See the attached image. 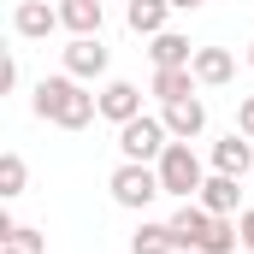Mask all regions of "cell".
<instances>
[{
  "label": "cell",
  "mask_w": 254,
  "mask_h": 254,
  "mask_svg": "<svg viewBox=\"0 0 254 254\" xmlns=\"http://www.w3.org/2000/svg\"><path fill=\"white\" fill-rule=\"evenodd\" d=\"M30 107H36V119H48V125H60V130H89L95 119H101V95H89L83 77H71V71L42 77Z\"/></svg>",
  "instance_id": "6da1fadb"
},
{
  "label": "cell",
  "mask_w": 254,
  "mask_h": 254,
  "mask_svg": "<svg viewBox=\"0 0 254 254\" xmlns=\"http://www.w3.org/2000/svg\"><path fill=\"white\" fill-rule=\"evenodd\" d=\"M107 190H113V201H119V207L142 213L148 201H160V195H166V184H160V166H142V160H119V172L107 178Z\"/></svg>",
  "instance_id": "7a4b0ae2"
},
{
  "label": "cell",
  "mask_w": 254,
  "mask_h": 254,
  "mask_svg": "<svg viewBox=\"0 0 254 254\" xmlns=\"http://www.w3.org/2000/svg\"><path fill=\"white\" fill-rule=\"evenodd\" d=\"M160 184H166V195H178V201H195L201 195V184H207V172H201V154H195L190 142H172L160 160Z\"/></svg>",
  "instance_id": "3957f363"
},
{
  "label": "cell",
  "mask_w": 254,
  "mask_h": 254,
  "mask_svg": "<svg viewBox=\"0 0 254 254\" xmlns=\"http://www.w3.org/2000/svg\"><path fill=\"white\" fill-rule=\"evenodd\" d=\"M166 148H172V130H166V119H154V113H142V119L119 125V154H125V160H142V166H154Z\"/></svg>",
  "instance_id": "277c9868"
},
{
  "label": "cell",
  "mask_w": 254,
  "mask_h": 254,
  "mask_svg": "<svg viewBox=\"0 0 254 254\" xmlns=\"http://www.w3.org/2000/svg\"><path fill=\"white\" fill-rule=\"evenodd\" d=\"M107 65H113V54L101 48V36H71V42H65V71H71V77L95 83V77H107Z\"/></svg>",
  "instance_id": "5b68a950"
},
{
  "label": "cell",
  "mask_w": 254,
  "mask_h": 254,
  "mask_svg": "<svg viewBox=\"0 0 254 254\" xmlns=\"http://www.w3.org/2000/svg\"><path fill=\"white\" fill-rule=\"evenodd\" d=\"M12 30H18L24 42H48L65 24H60V6H48V0H18V6H12Z\"/></svg>",
  "instance_id": "8992f818"
},
{
  "label": "cell",
  "mask_w": 254,
  "mask_h": 254,
  "mask_svg": "<svg viewBox=\"0 0 254 254\" xmlns=\"http://www.w3.org/2000/svg\"><path fill=\"white\" fill-rule=\"evenodd\" d=\"M160 119H166V130H172V142H195V136L207 130V101H201V95L166 101V107H160Z\"/></svg>",
  "instance_id": "52a82bcc"
},
{
  "label": "cell",
  "mask_w": 254,
  "mask_h": 254,
  "mask_svg": "<svg viewBox=\"0 0 254 254\" xmlns=\"http://www.w3.org/2000/svg\"><path fill=\"white\" fill-rule=\"evenodd\" d=\"M213 172H225V178H249V172H254V136H243V130L219 136V142H213Z\"/></svg>",
  "instance_id": "ba28073f"
},
{
  "label": "cell",
  "mask_w": 254,
  "mask_h": 254,
  "mask_svg": "<svg viewBox=\"0 0 254 254\" xmlns=\"http://www.w3.org/2000/svg\"><path fill=\"white\" fill-rule=\"evenodd\" d=\"M101 119H107V125H130V119H142V89L125 83V77H113V83L101 89Z\"/></svg>",
  "instance_id": "9c48e42d"
},
{
  "label": "cell",
  "mask_w": 254,
  "mask_h": 254,
  "mask_svg": "<svg viewBox=\"0 0 254 254\" xmlns=\"http://www.w3.org/2000/svg\"><path fill=\"white\" fill-rule=\"evenodd\" d=\"M207 213H219V219H237V207H243V178H225V172H213L201 195H195Z\"/></svg>",
  "instance_id": "30bf717a"
},
{
  "label": "cell",
  "mask_w": 254,
  "mask_h": 254,
  "mask_svg": "<svg viewBox=\"0 0 254 254\" xmlns=\"http://www.w3.org/2000/svg\"><path fill=\"white\" fill-rule=\"evenodd\" d=\"M166 225H172V237H178V249H201V237H207V225H213V213H207L201 201H178V213H172Z\"/></svg>",
  "instance_id": "8fae6325"
},
{
  "label": "cell",
  "mask_w": 254,
  "mask_h": 254,
  "mask_svg": "<svg viewBox=\"0 0 254 254\" xmlns=\"http://www.w3.org/2000/svg\"><path fill=\"white\" fill-rule=\"evenodd\" d=\"M195 83L201 89H225L231 77H237V60H231V48H195Z\"/></svg>",
  "instance_id": "7c38bea8"
},
{
  "label": "cell",
  "mask_w": 254,
  "mask_h": 254,
  "mask_svg": "<svg viewBox=\"0 0 254 254\" xmlns=\"http://www.w3.org/2000/svg\"><path fill=\"white\" fill-rule=\"evenodd\" d=\"M60 24L71 30V36H101L107 6H101V0H60Z\"/></svg>",
  "instance_id": "4fadbf2b"
},
{
  "label": "cell",
  "mask_w": 254,
  "mask_h": 254,
  "mask_svg": "<svg viewBox=\"0 0 254 254\" xmlns=\"http://www.w3.org/2000/svg\"><path fill=\"white\" fill-rule=\"evenodd\" d=\"M172 12H178L172 0H130V6H125V24L136 30V36H160Z\"/></svg>",
  "instance_id": "5bb4252c"
},
{
  "label": "cell",
  "mask_w": 254,
  "mask_h": 254,
  "mask_svg": "<svg viewBox=\"0 0 254 254\" xmlns=\"http://www.w3.org/2000/svg\"><path fill=\"white\" fill-rule=\"evenodd\" d=\"M201 83H195V65H160L154 71V95H160V107L166 101H184V95H195Z\"/></svg>",
  "instance_id": "9a60e30c"
},
{
  "label": "cell",
  "mask_w": 254,
  "mask_h": 254,
  "mask_svg": "<svg viewBox=\"0 0 254 254\" xmlns=\"http://www.w3.org/2000/svg\"><path fill=\"white\" fill-rule=\"evenodd\" d=\"M148 60H154V71H160V65H190V60H195V48H190V36L160 30V36H148Z\"/></svg>",
  "instance_id": "2e32d148"
},
{
  "label": "cell",
  "mask_w": 254,
  "mask_h": 254,
  "mask_svg": "<svg viewBox=\"0 0 254 254\" xmlns=\"http://www.w3.org/2000/svg\"><path fill=\"white\" fill-rule=\"evenodd\" d=\"M130 254H178V237H172V225H136V237H130Z\"/></svg>",
  "instance_id": "e0dca14e"
},
{
  "label": "cell",
  "mask_w": 254,
  "mask_h": 254,
  "mask_svg": "<svg viewBox=\"0 0 254 254\" xmlns=\"http://www.w3.org/2000/svg\"><path fill=\"white\" fill-rule=\"evenodd\" d=\"M24 184H30V166H24V154H0V201H18L24 195Z\"/></svg>",
  "instance_id": "ac0fdd59"
},
{
  "label": "cell",
  "mask_w": 254,
  "mask_h": 254,
  "mask_svg": "<svg viewBox=\"0 0 254 254\" xmlns=\"http://www.w3.org/2000/svg\"><path fill=\"white\" fill-rule=\"evenodd\" d=\"M237 243H243L237 219H219V213H213V225H207V237H201V249H195V254H231Z\"/></svg>",
  "instance_id": "d6986e66"
},
{
  "label": "cell",
  "mask_w": 254,
  "mask_h": 254,
  "mask_svg": "<svg viewBox=\"0 0 254 254\" xmlns=\"http://www.w3.org/2000/svg\"><path fill=\"white\" fill-rule=\"evenodd\" d=\"M0 254H48V237H42L36 225H12V231L0 237Z\"/></svg>",
  "instance_id": "ffe728a7"
},
{
  "label": "cell",
  "mask_w": 254,
  "mask_h": 254,
  "mask_svg": "<svg viewBox=\"0 0 254 254\" xmlns=\"http://www.w3.org/2000/svg\"><path fill=\"white\" fill-rule=\"evenodd\" d=\"M12 89H18V60L6 54V60H0V95H12Z\"/></svg>",
  "instance_id": "44dd1931"
},
{
  "label": "cell",
  "mask_w": 254,
  "mask_h": 254,
  "mask_svg": "<svg viewBox=\"0 0 254 254\" xmlns=\"http://www.w3.org/2000/svg\"><path fill=\"white\" fill-rule=\"evenodd\" d=\"M237 231H243V249L254 254V207H243V213H237Z\"/></svg>",
  "instance_id": "7402d4cb"
},
{
  "label": "cell",
  "mask_w": 254,
  "mask_h": 254,
  "mask_svg": "<svg viewBox=\"0 0 254 254\" xmlns=\"http://www.w3.org/2000/svg\"><path fill=\"white\" fill-rule=\"evenodd\" d=\"M237 130H243V136H254V95L237 107Z\"/></svg>",
  "instance_id": "603a6c76"
},
{
  "label": "cell",
  "mask_w": 254,
  "mask_h": 254,
  "mask_svg": "<svg viewBox=\"0 0 254 254\" xmlns=\"http://www.w3.org/2000/svg\"><path fill=\"white\" fill-rule=\"evenodd\" d=\"M172 6H178V12H195V6H207V0H172Z\"/></svg>",
  "instance_id": "cb8c5ba5"
},
{
  "label": "cell",
  "mask_w": 254,
  "mask_h": 254,
  "mask_svg": "<svg viewBox=\"0 0 254 254\" xmlns=\"http://www.w3.org/2000/svg\"><path fill=\"white\" fill-rule=\"evenodd\" d=\"M249 65H254V42H249Z\"/></svg>",
  "instance_id": "d4e9b609"
}]
</instances>
